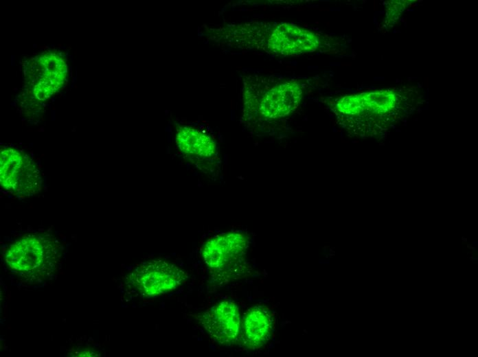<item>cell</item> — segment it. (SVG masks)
<instances>
[{
  "label": "cell",
  "mask_w": 478,
  "mask_h": 357,
  "mask_svg": "<svg viewBox=\"0 0 478 357\" xmlns=\"http://www.w3.org/2000/svg\"><path fill=\"white\" fill-rule=\"evenodd\" d=\"M201 31L208 41L217 45L275 56H301L324 47L319 33L288 23H231L203 25Z\"/></svg>",
  "instance_id": "obj_1"
},
{
  "label": "cell",
  "mask_w": 478,
  "mask_h": 357,
  "mask_svg": "<svg viewBox=\"0 0 478 357\" xmlns=\"http://www.w3.org/2000/svg\"><path fill=\"white\" fill-rule=\"evenodd\" d=\"M245 113L264 120L284 118L299 106L304 84L297 79L247 73L242 77Z\"/></svg>",
  "instance_id": "obj_2"
},
{
  "label": "cell",
  "mask_w": 478,
  "mask_h": 357,
  "mask_svg": "<svg viewBox=\"0 0 478 357\" xmlns=\"http://www.w3.org/2000/svg\"><path fill=\"white\" fill-rule=\"evenodd\" d=\"M0 181L5 191L32 196L41 189L42 178L34 161L25 153L13 148L0 152Z\"/></svg>",
  "instance_id": "obj_3"
},
{
  "label": "cell",
  "mask_w": 478,
  "mask_h": 357,
  "mask_svg": "<svg viewBox=\"0 0 478 357\" xmlns=\"http://www.w3.org/2000/svg\"><path fill=\"white\" fill-rule=\"evenodd\" d=\"M58 247L52 238L44 234H28L11 244L5 260L13 269L23 273L40 272L52 266Z\"/></svg>",
  "instance_id": "obj_4"
},
{
  "label": "cell",
  "mask_w": 478,
  "mask_h": 357,
  "mask_svg": "<svg viewBox=\"0 0 478 357\" xmlns=\"http://www.w3.org/2000/svg\"><path fill=\"white\" fill-rule=\"evenodd\" d=\"M67 75L66 60L56 52L36 55L25 68L26 83L34 96L41 101L52 97L65 84Z\"/></svg>",
  "instance_id": "obj_5"
},
{
  "label": "cell",
  "mask_w": 478,
  "mask_h": 357,
  "mask_svg": "<svg viewBox=\"0 0 478 357\" xmlns=\"http://www.w3.org/2000/svg\"><path fill=\"white\" fill-rule=\"evenodd\" d=\"M185 278V273L178 266L163 260H152L141 264L130 277L134 286L146 297L174 290Z\"/></svg>",
  "instance_id": "obj_6"
},
{
  "label": "cell",
  "mask_w": 478,
  "mask_h": 357,
  "mask_svg": "<svg viewBox=\"0 0 478 357\" xmlns=\"http://www.w3.org/2000/svg\"><path fill=\"white\" fill-rule=\"evenodd\" d=\"M201 321L209 336L221 345L233 343L241 327L239 308L231 301L212 306L203 314Z\"/></svg>",
  "instance_id": "obj_7"
},
{
  "label": "cell",
  "mask_w": 478,
  "mask_h": 357,
  "mask_svg": "<svg viewBox=\"0 0 478 357\" xmlns=\"http://www.w3.org/2000/svg\"><path fill=\"white\" fill-rule=\"evenodd\" d=\"M247 239L239 232L220 234L210 238L203 249L206 264L217 270L236 262L246 252Z\"/></svg>",
  "instance_id": "obj_8"
},
{
  "label": "cell",
  "mask_w": 478,
  "mask_h": 357,
  "mask_svg": "<svg viewBox=\"0 0 478 357\" xmlns=\"http://www.w3.org/2000/svg\"><path fill=\"white\" fill-rule=\"evenodd\" d=\"M273 326V316L268 308L262 305L252 307L241 325L244 345L250 349L261 347L269 340Z\"/></svg>",
  "instance_id": "obj_9"
},
{
  "label": "cell",
  "mask_w": 478,
  "mask_h": 357,
  "mask_svg": "<svg viewBox=\"0 0 478 357\" xmlns=\"http://www.w3.org/2000/svg\"><path fill=\"white\" fill-rule=\"evenodd\" d=\"M175 141L179 149L186 155L209 159L217 153V145L213 138L195 127L178 126Z\"/></svg>",
  "instance_id": "obj_10"
},
{
  "label": "cell",
  "mask_w": 478,
  "mask_h": 357,
  "mask_svg": "<svg viewBox=\"0 0 478 357\" xmlns=\"http://www.w3.org/2000/svg\"><path fill=\"white\" fill-rule=\"evenodd\" d=\"M404 5L401 3L397 2L392 3L389 8L388 14L389 15V17L394 18L395 16H397L404 10Z\"/></svg>",
  "instance_id": "obj_11"
},
{
  "label": "cell",
  "mask_w": 478,
  "mask_h": 357,
  "mask_svg": "<svg viewBox=\"0 0 478 357\" xmlns=\"http://www.w3.org/2000/svg\"><path fill=\"white\" fill-rule=\"evenodd\" d=\"M470 260H471V261H478V257H477V256L475 257V256H473V255H471V257H470Z\"/></svg>",
  "instance_id": "obj_12"
},
{
  "label": "cell",
  "mask_w": 478,
  "mask_h": 357,
  "mask_svg": "<svg viewBox=\"0 0 478 357\" xmlns=\"http://www.w3.org/2000/svg\"><path fill=\"white\" fill-rule=\"evenodd\" d=\"M477 242H473V245H477Z\"/></svg>",
  "instance_id": "obj_13"
},
{
  "label": "cell",
  "mask_w": 478,
  "mask_h": 357,
  "mask_svg": "<svg viewBox=\"0 0 478 357\" xmlns=\"http://www.w3.org/2000/svg\"><path fill=\"white\" fill-rule=\"evenodd\" d=\"M473 264H477V262H473Z\"/></svg>",
  "instance_id": "obj_14"
}]
</instances>
